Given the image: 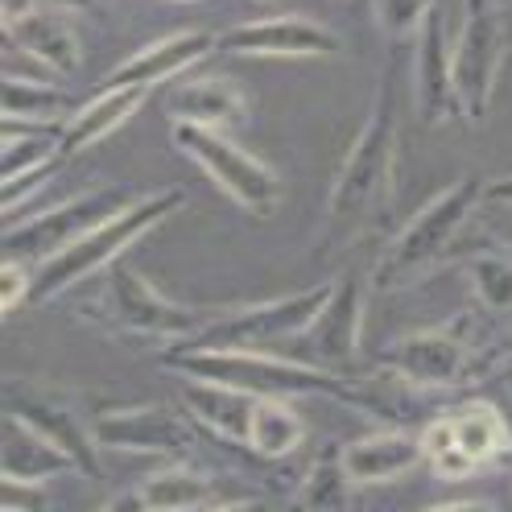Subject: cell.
I'll return each mask as SVG.
<instances>
[{
  "label": "cell",
  "instance_id": "6da1fadb",
  "mask_svg": "<svg viewBox=\"0 0 512 512\" xmlns=\"http://www.w3.org/2000/svg\"><path fill=\"white\" fill-rule=\"evenodd\" d=\"M162 364L182 376L232 384L252 397H335L351 405V376L310 360H281L261 347H170Z\"/></svg>",
  "mask_w": 512,
  "mask_h": 512
},
{
  "label": "cell",
  "instance_id": "7a4b0ae2",
  "mask_svg": "<svg viewBox=\"0 0 512 512\" xmlns=\"http://www.w3.org/2000/svg\"><path fill=\"white\" fill-rule=\"evenodd\" d=\"M393 157H397V104H393V67H389L376 87V104L356 133V141H351V153L331 186L323 248L343 244L368 223V211L389 190Z\"/></svg>",
  "mask_w": 512,
  "mask_h": 512
},
{
  "label": "cell",
  "instance_id": "3957f363",
  "mask_svg": "<svg viewBox=\"0 0 512 512\" xmlns=\"http://www.w3.org/2000/svg\"><path fill=\"white\" fill-rule=\"evenodd\" d=\"M182 203H186L182 190H153V195H141V199H133L128 207H120L116 215H108L104 223H95L87 236H79L75 244H67L62 252H54L50 261L38 265L34 294H29V302L46 306L58 294H67L71 285L87 281L91 273H104L137 240H145L157 228V223H166Z\"/></svg>",
  "mask_w": 512,
  "mask_h": 512
},
{
  "label": "cell",
  "instance_id": "277c9868",
  "mask_svg": "<svg viewBox=\"0 0 512 512\" xmlns=\"http://www.w3.org/2000/svg\"><path fill=\"white\" fill-rule=\"evenodd\" d=\"M219 310H199V306H182L170 302L166 294H157L149 277L128 265L124 256L104 269V290L91 302H79V318L100 323L120 335H145V339H170L186 343L195 339Z\"/></svg>",
  "mask_w": 512,
  "mask_h": 512
},
{
  "label": "cell",
  "instance_id": "5b68a950",
  "mask_svg": "<svg viewBox=\"0 0 512 512\" xmlns=\"http://www.w3.org/2000/svg\"><path fill=\"white\" fill-rule=\"evenodd\" d=\"M488 178H459L455 186H446L438 199H430L418 215L409 219V228L384 248L380 265L372 269V290H401L409 277H422L430 265H438L446 248L455 244V236L467 228V219L475 207L484 203Z\"/></svg>",
  "mask_w": 512,
  "mask_h": 512
},
{
  "label": "cell",
  "instance_id": "8992f818",
  "mask_svg": "<svg viewBox=\"0 0 512 512\" xmlns=\"http://www.w3.org/2000/svg\"><path fill=\"white\" fill-rule=\"evenodd\" d=\"M331 290H335V281H318L302 294L252 302L240 310H219L195 339L174 343V347H261V351H269L281 339L306 335L314 327V318L323 314Z\"/></svg>",
  "mask_w": 512,
  "mask_h": 512
},
{
  "label": "cell",
  "instance_id": "52a82bcc",
  "mask_svg": "<svg viewBox=\"0 0 512 512\" xmlns=\"http://www.w3.org/2000/svg\"><path fill=\"white\" fill-rule=\"evenodd\" d=\"M174 145L190 157L195 166L211 174V182L223 190L228 199H236L252 215H269L281 199V178L273 166H265L261 157H252L240 149L223 128L207 124H174Z\"/></svg>",
  "mask_w": 512,
  "mask_h": 512
},
{
  "label": "cell",
  "instance_id": "ba28073f",
  "mask_svg": "<svg viewBox=\"0 0 512 512\" xmlns=\"http://www.w3.org/2000/svg\"><path fill=\"white\" fill-rule=\"evenodd\" d=\"M95 442L104 451H133V455H166L174 463H190L203 446V426L186 405H133V409H108L91 422Z\"/></svg>",
  "mask_w": 512,
  "mask_h": 512
},
{
  "label": "cell",
  "instance_id": "9c48e42d",
  "mask_svg": "<svg viewBox=\"0 0 512 512\" xmlns=\"http://www.w3.org/2000/svg\"><path fill=\"white\" fill-rule=\"evenodd\" d=\"M504 46H508V29L496 0H463V29L451 50H455V87L463 100V116L471 124L488 120Z\"/></svg>",
  "mask_w": 512,
  "mask_h": 512
},
{
  "label": "cell",
  "instance_id": "30bf717a",
  "mask_svg": "<svg viewBox=\"0 0 512 512\" xmlns=\"http://www.w3.org/2000/svg\"><path fill=\"white\" fill-rule=\"evenodd\" d=\"M133 203V195L120 186H104V190H83V195L58 203L34 219H21V223H9L5 232V248L9 256H21L29 265H42L50 261L54 252H62L67 244H75L79 236H87L95 223H104L108 215H116L120 207Z\"/></svg>",
  "mask_w": 512,
  "mask_h": 512
},
{
  "label": "cell",
  "instance_id": "8fae6325",
  "mask_svg": "<svg viewBox=\"0 0 512 512\" xmlns=\"http://www.w3.org/2000/svg\"><path fill=\"white\" fill-rule=\"evenodd\" d=\"M380 364L397 368L405 380H413L418 389H430V393H451L459 384H475L479 376L475 343L467 339L463 323L409 331L384 351Z\"/></svg>",
  "mask_w": 512,
  "mask_h": 512
},
{
  "label": "cell",
  "instance_id": "7c38bea8",
  "mask_svg": "<svg viewBox=\"0 0 512 512\" xmlns=\"http://www.w3.org/2000/svg\"><path fill=\"white\" fill-rule=\"evenodd\" d=\"M5 413L9 418H21L25 426H34L38 434H46L58 451H67L79 467V475L95 479L100 475V451L104 446L95 442V430L71 409V401H62L50 389H38L29 380H9L5 384Z\"/></svg>",
  "mask_w": 512,
  "mask_h": 512
},
{
  "label": "cell",
  "instance_id": "4fadbf2b",
  "mask_svg": "<svg viewBox=\"0 0 512 512\" xmlns=\"http://www.w3.org/2000/svg\"><path fill=\"white\" fill-rule=\"evenodd\" d=\"M219 50L240 58H327L339 50V34L314 17H256L219 34Z\"/></svg>",
  "mask_w": 512,
  "mask_h": 512
},
{
  "label": "cell",
  "instance_id": "5bb4252c",
  "mask_svg": "<svg viewBox=\"0 0 512 512\" xmlns=\"http://www.w3.org/2000/svg\"><path fill=\"white\" fill-rule=\"evenodd\" d=\"M314 360L331 372H343L360 364V339H364V277L360 269H347L323 306V314L314 318V327L306 331Z\"/></svg>",
  "mask_w": 512,
  "mask_h": 512
},
{
  "label": "cell",
  "instance_id": "9a60e30c",
  "mask_svg": "<svg viewBox=\"0 0 512 512\" xmlns=\"http://www.w3.org/2000/svg\"><path fill=\"white\" fill-rule=\"evenodd\" d=\"M413 91H418V116L426 128L451 124L463 116V100L455 87V50L446 38V13L434 5L426 25L418 29V71H413Z\"/></svg>",
  "mask_w": 512,
  "mask_h": 512
},
{
  "label": "cell",
  "instance_id": "2e32d148",
  "mask_svg": "<svg viewBox=\"0 0 512 512\" xmlns=\"http://www.w3.org/2000/svg\"><path fill=\"white\" fill-rule=\"evenodd\" d=\"M211 50H219V34H207V29H182V34H170V38L153 42V46H145L137 54H128L124 62H116L108 83L112 87H128V83L157 87L166 79H182Z\"/></svg>",
  "mask_w": 512,
  "mask_h": 512
},
{
  "label": "cell",
  "instance_id": "e0dca14e",
  "mask_svg": "<svg viewBox=\"0 0 512 512\" xmlns=\"http://www.w3.org/2000/svg\"><path fill=\"white\" fill-rule=\"evenodd\" d=\"M426 459L422 434H413L405 426H384L368 438H356L343 446V467L360 484H393V479L409 475Z\"/></svg>",
  "mask_w": 512,
  "mask_h": 512
},
{
  "label": "cell",
  "instance_id": "ac0fdd59",
  "mask_svg": "<svg viewBox=\"0 0 512 512\" xmlns=\"http://www.w3.org/2000/svg\"><path fill=\"white\" fill-rule=\"evenodd\" d=\"M5 38H9L13 50H25L29 58L38 62V67H46L54 75H75L79 62H83L79 38H75V29L67 25V17L58 13V5L54 9L38 5V9H29L25 17L9 21Z\"/></svg>",
  "mask_w": 512,
  "mask_h": 512
},
{
  "label": "cell",
  "instance_id": "d6986e66",
  "mask_svg": "<svg viewBox=\"0 0 512 512\" xmlns=\"http://www.w3.org/2000/svg\"><path fill=\"white\" fill-rule=\"evenodd\" d=\"M149 91H153V87H141V83H128V87H112V83H108L100 95H95V100L79 104V108L71 112V120L62 124V137H58L62 157L83 153V149H91L95 141L112 137L128 116L141 112V104L149 100Z\"/></svg>",
  "mask_w": 512,
  "mask_h": 512
},
{
  "label": "cell",
  "instance_id": "ffe728a7",
  "mask_svg": "<svg viewBox=\"0 0 512 512\" xmlns=\"http://www.w3.org/2000/svg\"><path fill=\"white\" fill-rule=\"evenodd\" d=\"M182 405L195 413V422L223 438V442H244L248 446V426H252V409L256 397L244 389H232V384H219V380H199V376H186L182 389H178Z\"/></svg>",
  "mask_w": 512,
  "mask_h": 512
},
{
  "label": "cell",
  "instance_id": "44dd1931",
  "mask_svg": "<svg viewBox=\"0 0 512 512\" xmlns=\"http://www.w3.org/2000/svg\"><path fill=\"white\" fill-rule=\"evenodd\" d=\"M166 112L174 116V124H207V128H232L244 120L248 100L244 91L223 79V75H207V79H182L170 100Z\"/></svg>",
  "mask_w": 512,
  "mask_h": 512
},
{
  "label": "cell",
  "instance_id": "7402d4cb",
  "mask_svg": "<svg viewBox=\"0 0 512 512\" xmlns=\"http://www.w3.org/2000/svg\"><path fill=\"white\" fill-rule=\"evenodd\" d=\"M79 471L75 459L67 451L38 434L34 426H25L21 418L5 413V455H0V475L13 479V484H46L54 475H71Z\"/></svg>",
  "mask_w": 512,
  "mask_h": 512
},
{
  "label": "cell",
  "instance_id": "603a6c76",
  "mask_svg": "<svg viewBox=\"0 0 512 512\" xmlns=\"http://www.w3.org/2000/svg\"><path fill=\"white\" fill-rule=\"evenodd\" d=\"M108 508H153V512H186V508H215V479L190 467H170L149 475L137 492L116 496Z\"/></svg>",
  "mask_w": 512,
  "mask_h": 512
},
{
  "label": "cell",
  "instance_id": "cb8c5ba5",
  "mask_svg": "<svg viewBox=\"0 0 512 512\" xmlns=\"http://www.w3.org/2000/svg\"><path fill=\"white\" fill-rule=\"evenodd\" d=\"M451 426H455L463 455L475 467H488V463H500V459L512 455V430L500 418V409L488 405V401H467L463 409H455Z\"/></svg>",
  "mask_w": 512,
  "mask_h": 512
},
{
  "label": "cell",
  "instance_id": "d4e9b609",
  "mask_svg": "<svg viewBox=\"0 0 512 512\" xmlns=\"http://www.w3.org/2000/svg\"><path fill=\"white\" fill-rule=\"evenodd\" d=\"M75 112L71 91L46 79H25L9 75L5 79V124H67Z\"/></svg>",
  "mask_w": 512,
  "mask_h": 512
},
{
  "label": "cell",
  "instance_id": "484cf974",
  "mask_svg": "<svg viewBox=\"0 0 512 512\" xmlns=\"http://www.w3.org/2000/svg\"><path fill=\"white\" fill-rule=\"evenodd\" d=\"M306 438V426L298 413L285 405V397H256L252 426H248V446L256 459H285L294 455Z\"/></svg>",
  "mask_w": 512,
  "mask_h": 512
},
{
  "label": "cell",
  "instance_id": "4316f807",
  "mask_svg": "<svg viewBox=\"0 0 512 512\" xmlns=\"http://www.w3.org/2000/svg\"><path fill=\"white\" fill-rule=\"evenodd\" d=\"M351 488H356V479H351L347 467H343V451L327 446V451H318V459L306 467L302 484L294 492V504L331 512V508H343L351 500Z\"/></svg>",
  "mask_w": 512,
  "mask_h": 512
},
{
  "label": "cell",
  "instance_id": "83f0119b",
  "mask_svg": "<svg viewBox=\"0 0 512 512\" xmlns=\"http://www.w3.org/2000/svg\"><path fill=\"white\" fill-rule=\"evenodd\" d=\"M471 290L484 310H512V256L500 252H475L467 261Z\"/></svg>",
  "mask_w": 512,
  "mask_h": 512
},
{
  "label": "cell",
  "instance_id": "f1b7e54d",
  "mask_svg": "<svg viewBox=\"0 0 512 512\" xmlns=\"http://www.w3.org/2000/svg\"><path fill=\"white\" fill-rule=\"evenodd\" d=\"M422 446H426V463L434 467V475L442 479H467L475 475L479 467L463 455V446L455 438V426H451V413L446 418H434L426 430H422Z\"/></svg>",
  "mask_w": 512,
  "mask_h": 512
},
{
  "label": "cell",
  "instance_id": "f546056e",
  "mask_svg": "<svg viewBox=\"0 0 512 512\" xmlns=\"http://www.w3.org/2000/svg\"><path fill=\"white\" fill-rule=\"evenodd\" d=\"M372 9H376V21L389 38H409L426 25L434 0H372Z\"/></svg>",
  "mask_w": 512,
  "mask_h": 512
},
{
  "label": "cell",
  "instance_id": "4dcf8cb0",
  "mask_svg": "<svg viewBox=\"0 0 512 512\" xmlns=\"http://www.w3.org/2000/svg\"><path fill=\"white\" fill-rule=\"evenodd\" d=\"M34 265L21 261V256H5V269H0V310L13 314L29 302V294H34Z\"/></svg>",
  "mask_w": 512,
  "mask_h": 512
},
{
  "label": "cell",
  "instance_id": "1f68e13d",
  "mask_svg": "<svg viewBox=\"0 0 512 512\" xmlns=\"http://www.w3.org/2000/svg\"><path fill=\"white\" fill-rule=\"evenodd\" d=\"M484 199H488V203H504V207H512V174L492 178V182L484 186Z\"/></svg>",
  "mask_w": 512,
  "mask_h": 512
},
{
  "label": "cell",
  "instance_id": "d6a6232c",
  "mask_svg": "<svg viewBox=\"0 0 512 512\" xmlns=\"http://www.w3.org/2000/svg\"><path fill=\"white\" fill-rule=\"evenodd\" d=\"M0 9H5V25H9L17 17H25L29 9H38V0H0Z\"/></svg>",
  "mask_w": 512,
  "mask_h": 512
},
{
  "label": "cell",
  "instance_id": "836d02e7",
  "mask_svg": "<svg viewBox=\"0 0 512 512\" xmlns=\"http://www.w3.org/2000/svg\"><path fill=\"white\" fill-rule=\"evenodd\" d=\"M50 5L67 9V13H91V9H100V0H50Z\"/></svg>",
  "mask_w": 512,
  "mask_h": 512
},
{
  "label": "cell",
  "instance_id": "e575fe53",
  "mask_svg": "<svg viewBox=\"0 0 512 512\" xmlns=\"http://www.w3.org/2000/svg\"><path fill=\"white\" fill-rule=\"evenodd\" d=\"M504 29H508V42H512V17H508V21H504Z\"/></svg>",
  "mask_w": 512,
  "mask_h": 512
},
{
  "label": "cell",
  "instance_id": "d590c367",
  "mask_svg": "<svg viewBox=\"0 0 512 512\" xmlns=\"http://www.w3.org/2000/svg\"><path fill=\"white\" fill-rule=\"evenodd\" d=\"M182 5H195V0H182Z\"/></svg>",
  "mask_w": 512,
  "mask_h": 512
},
{
  "label": "cell",
  "instance_id": "8d00e7d4",
  "mask_svg": "<svg viewBox=\"0 0 512 512\" xmlns=\"http://www.w3.org/2000/svg\"><path fill=\"white\" fill-rule=\"evenodd\" d=\"M265 5H277V0H265Z\"/></svg>",
  "mask_w": 512,
  "mask_h": 512
}]
</instances>
